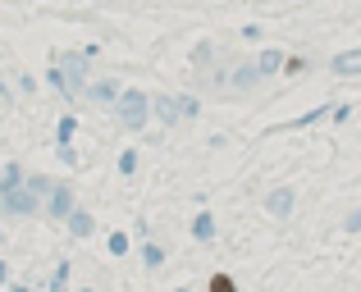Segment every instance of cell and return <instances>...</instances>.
<instances>
[{
    "label": "cell",
    "instance_id": "6da1fadb",
    "mask_svg": "<svg viewBox=\"0 0 361 292\" xmlns=\"http://www.w3.org/2000/svg\"><path fill=\"white\" fill-rule=\"evenodd\" d=\"M206 292H238V274H229V269H215V274L206 279Z\"/></svg>",
    "mask_w": 361,
    "mask_h": 292
},
{
    "label": "cell",
    "instance_id": "7a4b0ae2",
    "mask_svg": "<svg viewBox=\"0 0 361 292\" xmlns=\"http://www.w3.org/2000/svg\"><path fill=\"white\" fill-rule=\"evenodd\" d=\"M283 73H288V78H298V73H307V60H302V55H288V60H283Z\"/></svg>",
    "mask_w": 361,
    "mask_h": 292
}]
</instances>
